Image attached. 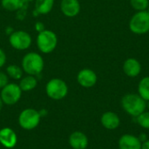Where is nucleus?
I'll use <instances>...</instances> for the list:
<instances>
[{
	"mask_svg": "<svg viewBox=\"0 0 149 149\" xmlns=\"http://www.w3.org/2000/svg\"><path fill=\"white\" fill-rule=\"evenodd\" d=\"M122 69L127 77L135 78L141 72V65L138 59L134 58H128L124 61Z\"/></svg>",
	"mask_w": 149,
	"mask_h": 149,
	"instance_id": "12",
	"label": "nucleus"
},
{
	"mask_svg": "<svg viewBox=\"0 0 149 149\" xmlns=\"http://www.w3.org/2000/svg\"><path fill=\"white\" fill-rule=\"evenodd\" d=\"M19 87L21 88L22 92H30L35 89L38 86V79L36 76L32 75H26L22 77L18 83Z\"/></svg>",
	"mask_w": 149,
	"mask_h": 149,
	"instance_id": "16",
	"label": "nucleus"
},
{
	"mask_svg": "<svg viewBox=\"0 0 149 149\" xmlns=\"http://www.w3.org/2000/svg\"><path fill=\"white\" fill-rule=\"evenodd\" d=\"M60 10L67 17H74L80 12V3L79 0H61Z\"/></svg>",
	"mask_w": 149,
	"mask_h": 149,
	"instance_id": "10",
	"label": "nucleus"
},
{
	"mask_svg": "<svg viewBox=\"0 0 149 149\" xmlns=\"http://www.w3.org/2000/svg\"><path fill=\"white\" fill-rule=\"evenodd\" d=\"M24 2H32V1H35V0H24Z\"/></svg>",
	"mask_w": 149,
	"mask_h": 149,
	"instance_id": "29",
	"label": "nucleus"
},
{
	"mask_svg": "<svg viewBox=\"0 0 149 149\" xmlns=\"http://www.w3.org/2000/svg\"><path fill=\"white\" fill-rule=\"evenodd\" d=\"M3 102L2 99L0 98V112H1L2 109H3Z\"/></svg>",
	"mask_w": 149,
	"mask_h": 149,
	"instance_id": "28",
	"label": "nucleus"
},
{
	"mask_svg": "<svg viewBox=\"0 0 149 149\" xmlns=\"http://www.w3.org/2000/svg\"><path fill=\"white\" fill-rule=\"evenodd\" d=\"M147 11L149 13V5H148V9H147Z\"/></svg>",
	"mask_w": 149,
	"mask_h": 149,
	"instance_id": "30",
	"label": "nucleus"
},
{
	"mask_svg": "<svg viewBox=\"0 0 149 149\" xmlns=\"http://www.w3.org/2000/svg\"><path fill=\"white\" fill-rule=\"evenodd\" d=\"M54 0H35V10L41 15H46L52 10Z\"/></svg>",
	"mask_w": 149,
	"mask_h": 149,
	"instance_id": "17",
	"label": "nucleus"
},
{
	"mask_svg": "<svg viewBox=\"0 0 149 149\" xmlns=\"http://www.w3.org/2000/svg\"><path fill=\"white\" fill-rule=\"evenodd\" d=\"M58 36L51 30H44L37 36L36 44L40 52L49 54L52 52L58 45Z\"/></svg>",
	"mask_w": 149,
	"mask_h": 149,
	"instance_id": "3",
	"label": "nucleus"
},
{
	"mask_svg": "<svg viewBox=\"0 0 149 149\" xmlns=\"http://www.w3.org/2000/svg\"><path fill=\"white\" fill-rule=\"evenodd\" d=\"M35 28H36V31L39 33V32H41V31H43L44 30H45V24H43V23H41V22H37L36 24H35Z\"/></svg>",
	"mask_w": 149,
	"mask_h": 149,
	"instance_id": "25",
	"label": "nucleus"
},
{
	"mask_svg": "<svg viewBox=\"0 0 149 149\" xmlns=\"http://www.w3.org/2000/svg\"><path fill=\"white\" fill-rule=\"evenodd\" d=\"M98 77L94 71L89 68L80 70L77 74V81L79 86L84 88H91L97 83Z\"/></svg>",
	"mask_w": 149,
	"mask_h": 149,
	"instance_id": "9",
	"label": "nucleus"
},
{
	"mask_svg": "<svg viewBox=\"0 0 149 149\" xmlns=\"http://www.w3.org/2000/svg\"><path fill=\"white\" fill-rule=\"evenodd\" d=\"M9 83V77L5 72H0V89L4 87Z\"/></svg>",
	"mask_w": 149,
	"mask_h": 149,
	"instance_id": "23",
	"label": "nucleus"
},
{
	"mask_svg": "<svg viewBox=\"0 0 149 149\" xmlns=\"http://www.w3.org/2000/svg\"><path fill=\"white\" fill-rule=\"evenodd\" d=\"M6 61H7L6 53L3 49L0 48V68H2L6 64Z\"/></svg>",
	"mask_w": 149,
	"mask_h": 149,
	"instance_id": "24",
	"label": "nucleus"
},
{
	"mask_svg": "<svg viewBox=\"0 0 149 149\" xmlns=\"http://www.w3.org/2000/svg\"><path fill=\"white\" fill-rule=\"evenodd\" d=\"M137 123L143 128L149 129V112H143L136 117Z\"/></svg>",
	"mask_w": 149,
	"mask_h": 149,
	"instance_id": "22",
	"label": "nucleus"
},
{
	"mask_svg": "<svg viewBox=\"0 0 149 149\" xmlns=\"http://www.w3.org/2000/svg\"><path fill=\"white\" fill-rule=\"evenodd\" d=\"M138 93L143 100L149 101V76H146L140 80L138 85Z\"/></svg>",
	"mask_w": 149,
	"mask_h": 149,
	"instance_id": "18",
	"label": "nucleus"
},
{
	"mask_svg": "<svg viewBox=\"0 0 149 149\" xmlns=\"http://www.w3.org/2000/svg\"><path fill=\"white\" fill-rule=\"evenodd\" d=\"M0 143L5 148L11 149L17 143L16 132L10 127H3L0 130Z\"/></svg>",
	"mask_w": 149,
	"mask_h": 149,
	"instance_id": "11",
	"label": "nucleus"
},
{
	"mask_svg": "<svg viewBox=\"0 0 149 149\" xmlns=\"http://www.w3.org/2000/svg\"><path fill=\"white\" fill-rule=\"evenodd\" d=\"M102 126L108 130H114L119 127L120 120L117 113L113 112H106L102 114L100 119Z\"/></svg>",
	"mask_w": 149,
	"mask_h": 149,
	"instance_id": "15",
	"label": "nucleus"
},
{
	"mask_svg": "<svg viewBox=\"0 0 149 149\" xmlns=\"http://www.w3.org/2000/svg\"><path fill=\"white\" fill-rule=\"evenodd\" d=\"M23 69L17 65H9L6 68V74L9 78L15 79V80H20L23 77Z\"/></svg>",
	"mask_w": 149,
	"mask_h": 149,
	"instance_id": "20",
	"label": "nucleus"
},
{
	"mask_svg": "<svg viewBox=\"0 0 149 149\" xmlns=\"http://www.w3.org/2000/svg\"><path fill=\"white\" fill-rule=\"evenodd\" d=\"M41 115L38 110L34 108H26L24 109L18 116L17 121L19 126L27 131L35 129L40 123Z\"/></svg>",
	"mask_w": 149,
	"mask_h": 149,
	"instance_id": "5",
	"label": "nucleus"
},
{
	"mask_svg": "<svg viewBox=\"0 0 149 149\" xmlns=\"http://www.w3.org/2000/svg\"><path fill=\"white\" fill-rule=\"evenodd\" d=\"M121 106L127 113L136 118L145 112L147 108V101L139 94L127 93L123 96L121 100Z\"/></svg>",
	"mask_w": 149,
	"mask_h": 149,
	"instance_id": "2",
	"label": "nucleus"
},
{
	"mask_svg": "<svg viewBox=\"0 0 149 149\" xmlns=\"http://www.w3.org/2000/svg\"><path fill=\"white\" fill-rule=\"evenodd\" d=\"M120 149H141V141L133 134H124L119 140Z\"/></svg>",
	"mask_w": 149,
	"mask_h": 149,
	"instance_id": "14",
	"label": "nucleus"
},
{
	"mask_svg": "<svg viewBox=\"0 0 149 149\" xmlns=\"http://www.w3.org/2000/svg\"><path fill=\"white\" fill-rule=\"evenodd\" d=\"M9 43L10 46L17 51H25L32 44L31 34L25 31H13L9 35Z\"/></svg>",
	"mask_w": 149,
	"mask_h": 149,
	"instance_id": "7",
	"label": "nucleus"
},
{
	"mask_svg": "<svg viewBox=\"0 0 149 149\" xmlns=\"http://www.w3.org/2000/svg\"><path fill=\"white\" fill-rule=\"evenodd\" d=\"M22 90L18 84L8 83L4 87L1 89L0 98L4 105L13 106L17 104L22 97Z\"/></svg>",
	"mask_w": 149,
	"mask_h": 149,
	"instance_id": "8",
	"label": "nucleus"
},
{
	"mask_svg": "<svg viewBox=\"0 0 149 149\" xmlns=\"http://www.w3.org/2000/svg\"><path fill=\"white\" fill-rule=\"evenodd\" d=\"M148 105H147V106H148V109H149V101H148Z\"/></svg>",
	"mask_w": 149,
	"mask_h": 149,
	"instance_id": "31",
	"label": "nucleus"
},
{
	"mask_svg": "<svg viewBox=\"0 0 149 149\" xmlns=\"http://www.w3.org/2000/svg\"><path fill=\"white\" fill-rule=\"evenodd\" d=\"M45 66V61L43 57L35 52H30L26 53L23 58L21 63V67L27 75L38 76L39 75Z\"/></svg>",
	"mask_w": 149,
	"mask_h": 149,
	"instance_id": "1",
	"label": "nucleus"
},
{
	"mask_svg": "<svg viewBox=\"0 0 149 149\" xmlns=\"http://www.w3.org/2000/svg\"><path fill=\"white\" fill-rule=\"evenodd\" d=\"M130 4L136 11L147 10L149 5V0H130Z\"/></svg>",
	"mask_w": 149,
	"mask_h": 149,
	"instance_id": "21",
	"label": "nucleus"
},
{
	"mask_svg": "<svg viewBox=\"0 0 149 149\" xmlns=\"http://www.w3.org/2000/svg\"><path fill=\"white\" fill-rule=\"evenodd\" d=\"M69 145L72 149H86L88 146V138L82 132H73L69 136Z\"/></svg>",
	"mask_w": 149,
	"mask_h": 149,
	"instance_id": "13",
	"label": "nucleus"
},
{
	"mask_svg": "<svg viewBox=\"0 0 149 149\" xmlns=\"http://www.w3.org/2000/svg\"><path fill=\"white\" fill-rule=\"evenodd\" d=\"M24 3H25L24 0H1L2 7L8 10V11H16L20 10Z\"/></svg>",
	"mask_w": 149,
	"mask_h": 149,
	"instance_id": "19",
	"label": "nucleus"
},
{
	"mask_svg": "<svg viewBox=\"0 0 149 149\" xmlns=\"http://www.w3.org/2000/svg\"><path fill=\"white\" fill-rule=\"evenodd\" d=\"M141 149H149V140H147L141 143Z\"/></svg>",
	"mask_w": 149,
	"mask_h": 149,
	"instance_id": "26",
	"label": "nucleus"
},
{
	"mask_svg": "<svg viewBox=\"0 0 149 149\" xmlns=\"http://www.w3.org/2000/svg\"><path fill=\"white\" fill-rule=\"evenodd\" d=\"M46 95L53 100H61L68 94V86L61 79L53 78L45 85Z\"/></svg>",
	"mask_w": 149,
	"mask_h": 149,
	"instance_id": "4",
	"label": "nucleus"
},
{
	"mask_svg": "<svg viewBox=\"0 0 149 149\" xmlns=\"http://www.w3.org/2000/svg\"><path fill=\"white\" fill-rule=\"evenodd\" d=\"M138 138L140 139V141H141V143H142L143 141H147V139H146V134H141V137H138Z\"/></svg>",
	"mask_w": 149,
	"mask_h": 149,
	"instance_id": "27",
	"label": "nucleus"
},
{
	"mask_svg": "<svg viewBox=\"0 0 149 149\" xmlns=\"http://www.w3.org/2000/svg\"><path fill=\"white\" fill-rule=\"evenodd\" d=\"M3 149H9V148H3Z\"/></svg>",
	"mask_w": 149,
	"mask_h": 149,
	"instance_id": "32",
	"label": "nucleus"
},
{
	"mask_svg": "<svg viewBox=\"0 0 149 149\" xmlns=\"http://www.w3.org/2000/svg\"><path fill=\"white\" fill-rule=\"evenodd\" d=\"M129 30L136 35H144L149 31V13L137 11L129 21Z\"/></svg>",
	"mask_w": 149,
	"mask_h": 149,
	"instance_id": "6",
	"label": "nucleus"
}]
</instances>
